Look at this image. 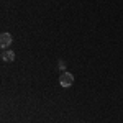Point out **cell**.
I'll list each match as a JSON object with an SVG mask.
<instances>
[{"mask_svg": "<svg viewBox=\"0 0 123 123\" xmlns=\"http://www.w3.org/2000/svg\"><path fill=\"white\" fill-rule=\"evenodd\" d=\"M59 84L61 87H71V85L74 84V76L71 74V72H61V76H59Z\"/></svg>", "mask_w": 123, "mask_h": 123, "instance_id": "obj_1", "label": "cell"}, {"mask_svg": "<svg viewBox=\"0 0 123 123\" xmlns=\"http://www.w3.org/2000/svg\"><path fill=\"white\" fill-rule=\"evenodd\" d=\"M12 41H13V38H12V35L10 33H2L0 35V46L3 48H8L10 44H12Z\"/></svg>", "mask_w": 123, "mask_h": 123, "instance_id": "obj_2", "label": "cell"}, {"mask_svg": "<svg viewBox=\"0 0 123 123\" xmlns=\"http://www.w3.org/2000/svg\"><path fill=\"white\" fill-rule=\"evenodd\" d=\"M2 61L5 62H13L15 61V53L12 49H3L2 51Z\"/></svg>", "mask_w": 123, "mask_h": 123, "instance_id": "obj_3", "label": "cell"}, {"mask_svg": "<svg viewBox=\"0 0 123 123\" xmlns=\"http://www.w3.org/2000/svg\"><path fill=\"white\" fill-rule=\"evenodd\" d=\"M57 67H59V71H61V72H64V69H66V62H64V61H59Z\"/></svg>", "mask_w": 123, "mask_h": 123, "instance_id": "obj_4", "label": "cell"}]
</instances>
